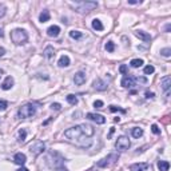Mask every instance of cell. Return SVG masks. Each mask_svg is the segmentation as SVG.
Returning a JSON list of instances; mask_svg holds the SVG:
<instances>
[{
  "label": "cell",
  "mask_w": 171,
  "mask_h": 171,
  "mask_svg": "<svg viewBox=\"0 0 171 171\" xmlns=\"http://www.w3.org/2000/svg\"><path fill=\"white\" fill-rule=\"evenodd\" d=\"M160 86H162V88H163V91L166 92V95L169 96L170 86H171V78H170V76H164L163 79L160 80Z\"/></svg>",
  "instance_id": "11"
},
{
  "label": "cell",
  "mask_w": 171,
  "mask_h": 171,
  "mask_svg": "<svg viewBox=\"0 0 171 171\" xmlns=\"http://www.w3.org/2000/svg\"><path fill=\"white\" fill-rule=\"evenodd\" d=\"M131 146V142H130V139L127 138V136H119V138L116 139V142H115V147H116L118 151H126L128 150V147Z\"/></svg>",
  "instance_id": "5"
},
{
  "label": "cell",
  "mask_w": 171,
  "mask_h": 171,
  "mask_svg": "<svg viewBox=\"0 0 171 171\" xmlns=\"http://www.w3.org/2000/svg\"><path fill=\"white\" fill-rule=\"evenodd\" d=\"M58 64H59V67H68L70 66V58L67 55H63V56H60V59H59Z\"/></svg>",
  "instance_id": "19"
},
{
  "label": "cell",
  "mask_w": 171,
  "mask_h": 171,
  "mask_svg": "<svg viewBox=\"0 0 171 171\" xmlns=\"http://www.w3.org/2000/svg\"><path fill=\"white\" fill-rule=\"evenodd\" d=\"M74 82H75V84L76 86H82V84H84L86 83V74L84 72H78L75 74V76H74Z\"/></svg>",
  "instance_id": "15"
},
{
  "label": "cell",
  "mask_w": 171,
  "mask_h": 171,
  "mask_svg": "<svg viewBox=\"0 0 171 171\" xmlns=\"http://www.w3.org/2000/svg\"><path fill=\"white\" fill-rule=\"evenodd\" d=\"M70 38H72V39H75V40H79V39L83 38V33L80 32V31L72 30V31H70Z\"/></svg>",
  "instance_id": "24"
},
{
  "label": "cell",
  "mask_w": 171,
  "mask_h": 171,
  "mask_svg": "<svg viewBox=\"0 0 171 171\" xmlns=\"http://www.w3.org/2000/svg\"><path fill=\"white\" fill-rule=\"evenodd\" d=\"M80 130H82V134L86 136H88V138H91L92 135L95 134V130L94 127L91 126V124H87V123H83L80 124Z\"/></svg>",
  "instance_id": "8"
},
{
  "label": "cell",
  "mask_w": 171,
  "mask_h": 171,
  "mask_svg": "<svg viewBox=\"0 0 171 171\" xmlns=\"http://www.w3.org/2000/svg\"><path fill=\"white\" fill-rule=\"evenodd\" d=\"M14 83H15L14 78H12V76H7L4 79V82L2 83V88L4 90V91H8V90H11L12 87H14Z\"/></svg>",
  "instance_id": "14"
},
{
  "label": "cell",
  "mask_w": 171,
  "mask_h": 171,
  "mask_svg": "<svg viewBox=\"0 0 171 171\" xmlns=\"http://www.w3.org/2000/svg\"><path fill=\"white\" fill-rule=\"evenodd\" d=\"M134 83H135V79H134L132 76L124 75L122 82H120V84H122V87H124V88H131V87H134Z\"/></svg>",
  "instance_id": "10"
},
{
  "label": "cell",
  "mask_w": 171,
  "mask_h": 171,
  "mask_svg": "<svg viewBox=\"0 0 171 171\" xmlns=\"http://www.w3.org/2000/svg\"><path fill=\"white\" fill-rule=\"evenodd\" d=\"M130 64H131L132 68H139V67L143 66V60H142V59H132Z\"/></svg>",
  "instance_id": "26"
},
{
  "label": "cell",
  "mask_w": 171,
  "mask_h": 171,
  "mask_svg": "<svg viewBox=\"0 0 171 171\" xmlns=\"http://www.w3.org/2000/svg\"><path fill=\"white\" fill-rule=\"evenodd\" d=\"M94 107L95 108H102V107H103V102H102V100H95L94 102Z\"/></svg>",
  "instance_id": "36"
},
{
  "label": "cell",
  "mask_w": 171,
  "mask_h": 171,
  "mask_svg": "<svg viewBox=\"0 0 171 171\" xmlns=\"http://www.w3.org/2000/svg\"><path fill=\"white\" fill-rule=\"evenodd\" d=\"M151 131L154 132L155 135H159V134H160V128L157 126V124H152V126H151Z\"/></svg>",
  "instance_id": "33"
},
{
  "label": "cell",
  "mask_w": 171,
  "mask_h": 171,
  "mask_svg": "<svg viewBox=\"0 0 171 171\" xmlns=\"http://www.w3.org/2000/svg\"><path fill=\"white\" fill-rule=\"evenodd\" d=\"M106 49H107L108 52H114L115 49V44L112 42H107V44H106Z\"/></svg>",
  "instance_id": "32"
},
{
  "label": "cell",
  "mask_w": 171,
  "mask_h": 171,
  "mask_svg": "<svg viewBox=\"0 0 171 171\" xmlns=\"http://www.w3.org/2000/svg\"><path fill=\"white\" fill-rule=\"evenodd\" d=\"M7 107H8V103L5 100H2L0 99V111H4V110H7Z\"/></svg>",
  "instance_id": "34"
},
{
  "label": "cell",
  "mask_w": 171,
  "mask_h": 171,
  "mask_svg": "<svg viewBox=\"0 0 171 171\" xmlns=\"http://www.w3.org/2000/svg\"><path fill=\"white\" fill-rule=\"evenodd\" d=\"M169 31H170V24H167L166 26V32H169Z\"/></svg>",
  "instance_id": "45"
},
{
  "label": "cell",
  "mask_w": 171,
  "mask_h": 171,
  "mask_svg": "<svg viewBox=\"0 0 171 171\" xmlns=\"http://www.w3.org/2000/svg\"><path fill=\"white\" fill-rule=\"evenodd\" d=\"M26 138H27V131L24 128H20L19 130V139H17V141L20 143H24L26 142Z\"/></svg>",
  "instance_id": "27"
},
{
  "label": "cell",
  "mask_w": 171,
  "mask_h": 171,
  "mask_svg": "<svg viewBox=\"0 0 171 171\" xmlns=\"http://www.w3.org/2000/svg\"><path fill=\"white\" fill-rule=\"evenodd\" d=\"M4 54H5V48L0 47V58H2V56H4Z\"/></svg>",
  "instance_id": "40"
},
{
  "label": "cell",
  "mask_w": 171,
  "mask_h": 171,
  "mask_svg": "<svg viewBox=\"0 0 171 171\" xmlns=\"http://www.w3.org/2000/svg\"><path fill=\"white\" fill-rule=\"evenodd\" d=\"M51 108H52V110H55V111H59L62 108V106L59 104V103H52L51 104Z\"/></svg>",
  "instance_id": "38"
},
{
  "label": "cell",
  "mask_w": 171,
  "mask_h": 171,
  "mask_svg": "<svg viewBox=\"0 0 171 171\" xmlns=\"http://www.w3.org/2000/svg\"><path fill=\"white\" fill-rule=\"evenodd\" d=\"M144 74L146 75H151V74H154V71H155V68H154V66H146L144 67Z\"/></svg>",
  "instance_id": "29"
},
{
  "label": "cell",
  "mask_w": 171,
  "mask_h": 171,
  "mask_svg": "<svg viewBox=\"0 0 171 171\" xmlns=\"http://www.w3.org/2000/svg\"><path fill=\"white\" fill-rule=\"evenodd\" d=\"M11 40L15 43L16 46H20V44H26L27 40H28V33L26 32L24 30H14L11 32Z\"/></svg>",
  "instance_id": "4"
},
{
  "label": "cell",
  "mask_w": 171,
  "mask_h": 171,
  "mask_svg": "<svg viewBox=\"0 0 171 171\" xmlns=\"http://www.w3.org/2000/svg\"><path fill=\"white\" fill-rule=\"evenodd\" d=\"M35 114H36V107L32 103H27L21 106L17 110V118H20V119H28V118H32Z\"/></svg>",
  "instance_id": "3"
},
{
  "label": "cell",
  "mask_w": 171,
  "mask_h": 171,
  "mask_svg": "<svg viewBox=\"0 0 171 171\" xmlns=\"http://www.w3.org/2000/svg\"><path fill=\"white\" fill-rule=\"evenodd\" d=\"M134 79H135L136 82H141V83H146V82H147V79H146V78H134Z\"/></svg>",
  "instance_id": "39"
},
{
  "label": "cell",
  "mask_w": 171,
  "mask_h": 171,
  "mask_svg": "<svg viewBox=\"0 0 171 171\" xmlns=\"http://www.w3.org/2000/svg\"><path fill=\"white\" fill-rule=\"evenodd\" d=\"M3 36H4V32H3V30L0 28V38H3Z\"/></svg>",
  "instance_id": "44"
},
{
  "label": "cell",
  "mask_w": 171,
  "mask_h": 171,
  "mask_svg": "<svg viewBox=\"0 0 171 171\" xmlns=\"http://www.w3.org/2000/svg\"><path fill=\"white\" fill-rule=\"evenodd\" d=\"M3 74H4V71H3V70H2V68H0V78H2V76H3Z\"/></svg>",
  "instance_id": "46"
},
{
  "label": "cell",
  "mask_w": 171,
  "mask_h": 171,
  "mask_svg": "<svg viewBox=\"0 0 171 171\" xmlns=\"http://www.w3.org/2000/svg\"><path fill=\"white\" fill-rule=\"evenodd\" d=\"M135 36L138 39H141V40H143V42H151V35L150 33H147V32H144V31H141V30H136L135 32Z\"/></svg>",
  "instance_id": "13"
},
{
  "label": "cell",
  "mask_w": 171,
  "mask_h": 171,
  "mask_svg": "<svg viewBox=\"0 0 171 171\" xmlns=\"http://www.w3.org/2000/svg\"><path fill=\"white\" fill-rule=\"evenodd\" d=\"M43 55H44L47 59H52L55 56V51H54V47H51V46H48V47H46L44 52H43Z\"/></svg>",
  "instance_id": "20"
},
{
  "label": "cell",
  "mask_w": 171,
  "mask_h": 171,
  "mask_svg": "<svg viewBox=\"0 0 171 171\" xmlns=\"http://www.w3.org/2000/svg\"><path fill=\"white\" fill-rule=\"evenodd\" d=\"M92 86H94V88H95V90H98V91H106V90H107V87H108L107 83H106L104 80H102V79H96V80H94Z\"/></svg>",
  "instance_id": "12"
},
{
  "label": "cell",
  "mask_w": 171,
  "mask_h": 171,
  "mask_svg": "<svg viewBox=\"0 0 171 171\" xmlns=\"http://www.w3.org/2000/svg\"><path fill=\"white\" fill-rule=\"evenodd\" d=\"M64 136L67 138L68 142L74 143L78 147L88 148L92 146V139L86 135H83L82 130H80V126H75V127H71V128L66 130V131H64Z\"/></svg>",
  "instance_id": "1"
},
{
  "label": "cell",
  "mask_w": 171,
  "mask_h": 171,
  "mask_svg": "<svg viewBox=\"0 0 171 171\" xmlns=\"http://www.w3.org/2000/svg\"><path fill=\"white\" fill-rule=\"evenodd\" d=\"M92 28H94L95 31H103V24H102V21L99 19H94L92 20Z\"/></svg>",
  "instance_id": "22"
},
{
  "label": "cell",
  "mask_w": 171,
  "mask_h": 171,
  "mask_svg": "<svg viewBox=\"0 0 171 171\" xmlns=\"http://www.w3.org/2000/svg\"><path fill=\"white\" fill-rule=\"evenodd\" d=\"M71 7L75 8L76 12L79 14H88L92 10H95L98 7V3L96 2H75V3H71Z\"/></svg>",
  "instance_id": "2"
},
{
  "label": "cell",
  "mask_w": 171,
  "mask_h": 171,
  "mask_svg": "<svg viewBox=\"0 0 171 171\" xmlns=\"http://www.w3.org/2000/svg\"><path fill=\"white\" fill-rule=\"evenodd\" d=\"M39 20L42 21V23H46V21L49 20V12L48 11H43L42 14L39 15Z\"/></svg>",
  "instance_id": "25"
},
{
  "label": "cell",
  "mask_w": 171,
  "mask_h": 171,
  "mask_svg": "<svg viewBox=\"0 0 171 171\" xmlns=\"http://www.w3.org/2000/svg\"><path fill=\"white\" fill-rule=\"evenodd\" d=\"M5 11H7V8H5V5H0V19H2V17H4Z\"/></svg>",
  "instance_id": "35"
},
{
  "label": "cell",
  "mask_w": 171,
  "mask_h": 171,
  "mask_svg": "<svg viewBox=\"0 0 171 171\" xmlns=\"http://www.w3.org/2000/svg\"><path fill=\"white\" fill-rule=\"evenodd\" d=\"M44 150H46V144H44V142H42V141H36V142H33L32 144L30 146L31 154H33L35 157L40 155Z\"/></svg>",
  "instance_id": "6"
},
{
  "label": "cell",
  "mask_w": 171,
  "mask_h": 171,
  "mask_svg": "<svg viewBox=\"0 0 171 171\" xmlns=\"http://www.w3.org/2000/svg\"><path fill=\"white\" fill-rule=\"evenodd\" d=\"M17 171H28V169H26V167H20Z\"/></svg>",
  "instance_id": "43"
},
{
  "label": "cell",
  "mask_w": 171,
  "mask_h": 171,
  "mask_svg": "<svg viewBox=\"0 0 171 171\" xmlns=\"http://www.w3.org/2000/svg\"><path fill=\"white\" fill-rule=\"evenodd\" d=\"M59 33H60V27H59V26H51V27H48L47 35L49 36V38H58Z\"/></svg>",
  "instance_id": "16"
},
{
  "label": "cell",
  "mask_w": 171,
  "mask_h": 171,
  "mask_svg": "<svg viewBox=\"0 0 171 171\" xmlns=\"http://www.w3.org/2000/svg\"><path fill=\"white\" fill-rule=\"evenodd\" d=\"M87 118H88L90 120H94V122H95V123H98V124H103V123H106V118L103 116V115L88 112V114H87Z\"/></svg>",
  "instance_id": "9"
},
{
  "label": "cell",
  "mask_w": 171,
  "mask_h": 171,
  "mask_svg": "<svg viewBox=\"0 0 171 171\" xmlns=\"http://www.w3.org/2000/svg\"><path fill=\"white\" fill-rule=\"evenodd\" d=\"M67 102H68L70 104H74V106H75V104L78 103V98H76L75 95H68V96H67Z\"/></svg>",
  "instance_id": "28"
},
{
  "label": "cell",
  "mask_w": 171,
  "mask_h": 171,
  "mask_svg": "<svg viewBox=\"0 0 171 171\" xmlns=\"http://www.w3.org/2000/svg\"><path fill=\"white\" fill-rule=\"evenodd\" d=\"M110 111H112V112H116V111H120V112L126 114V110H124V108L116 107V106H110Z\"/></svg>",
  "instance_id": "31"
},
{
  "label": "cell",
  "mask_w": 171,
  "mask_h": 171,
  "mask_svg": "<svg viewBox=\"0 0 171 171\" xmlns=\"http://www.w3.org/2000/svg\"><path fill=\"white\" fill-rule=\"evenodd\" d=\"M14 162L16 164H19V166H23V164L27 162V157L23 154V152H17V154L14 157Z\"/></svg>",
  "instance_id": "17"
},
{
  "label": "cell",
  "mask_w": 171,
  "mask_h": 171,
  "mask_svg": "<svg viewBox=\"0 0 171 171\" xmlns=\"http://www.w3.org/2000/svg\"><path fill=\"white\" fill-rule=\"evenodd\" d=\"M131 134H132L134 138L139 139V138H141V136L143 135V130H142V128H139V127H134V128L131 130Z\"/></svg>",
  "instance_id": "23"
},
{
  "label": "cell",
  "mask_w": 171,
  "mask_h": 171,
  "mask_svg": "<svg viewBox=\"0 0 171 171\" xmlns=\"http://www.w3.org/2000/svg\"><path fill=\"white\" fill-rule=\"evenodd\" d=\"M130 169L131 171H147L148 163H134Z\"/></svg>",
  "instance_id": "18"
},
{
  "label": "cell",
  "mask_w": 171,
  "mask_h": 171,
  "mask_svg": "<svg viewBox=\"0 0 171 171\" xmlns=\"http://www.w3.org/2000/svg\"><path fill=\"white\" fill-rule=\"evenodd\" d=\"M138 3H141V0H128V4H138Z\"/></svg>",
  "instance_id": "42"
},
{
  "label": "cell",
  "mask_w": 171,
  "mask_h": 171,
  "mask_svg": "<svg viewBox=\"0 0 171 171\" xmlns=\"http://www.w3.org/2000/svg\"><path fill=\"white\" fill-rule=\"evenodd\" d=\"M146 98H154V92H146Z\"/></svg>",
  "instance_id": "41"
},
{
  "label": "cell",
  "mask_w": 171,
  "mask_h": 171,
  "mask_svg": "<svg viewBox=\"0 0 171 171\" xmlns=\"http://www.w3.org/2000/svg\"><path fill=\"white\" fill-rule=\"evenodd\" d=\"M160 55H163L164 58H169L171 55V49L169 47H167V48H162L160 49Z\"/></svg>",
  "instance_id": "30"
},
{
  "label": "cell",
  "mask_w": 171,
  "mask_h": 171,
  "mask_svg": "<svg viewBox=\"0 0 171 171\" xmlns=\"http://www.w3.org/2000/svg\"><path fill=\"white\" fill-rule=\"evenodd\" d=\"M59 171H67V169H63V167H62V169L59 170Z\"/></svg>",
  "instance_id": "47"
},
{
  "label": "cell",
  "mask_w": 171,
  "mask_h": 171,
  "mask_svg": "<svg viewBox=\"0 0 171 171\" xmlns=\"http://www.w3.org/2000/svg\"><path fill=\"white\" fill-rule=\"evenodd\" d=\"M158 169H159V171H169L170 163L167 160H159V163H158Z\"/></svg>",
  "instance_id": "21"
},
{
  "label": "cell",
  "mask_w": 171,
  "mask_h": 171,
  "mask_svg": "<svg viewBox=\"0 0 171 171\" xmlns=\"http://www.w3.org/2000/svg\"><path fill=\"white\" fill-rule=\"evenodd\" d=\"M119 71L123 74V75H127V66H126V64H122L120 68H119Z\"/></svg>",
  "instance_id": "37"
},
{
  "label": "cell",
  "mask_w": 171,
  "mask_h": 171,
  "mask_svg": "<svg viewBox=\"0 0 171 171\" xmlns=\"http://www.w3.org/2000/svg\"><path fill=\"white\" fill-rule=\"evenodd\" d=\"M118 159V155H115V154H110L108 157H106L103 158V159H100L96 163V166L98 167H100V169H104V167H108L110 164H112L115 163V160Z\"/></svg>",
  "instance_id": "7"
}]
</instances>
